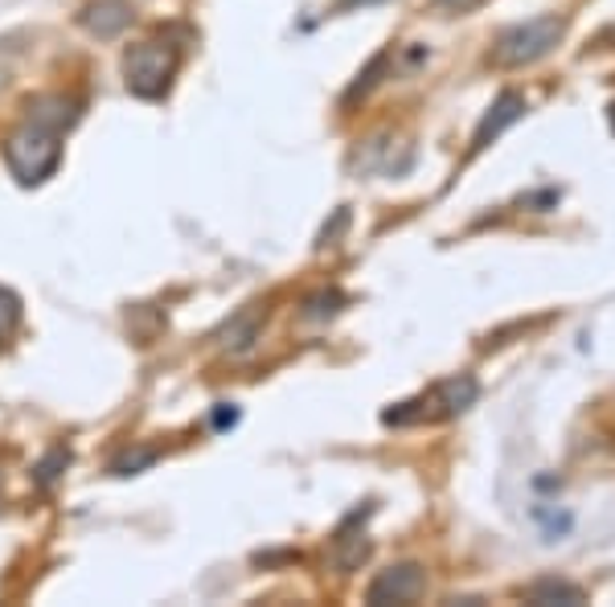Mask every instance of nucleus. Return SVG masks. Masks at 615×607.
I'll list each match as a JSON object with an SVG mask.
<instances>
[{"label": "nucleus", "instance_id": "obj_1", "mask_svg": "<svg viewBox=\"0 0 615 607\" xmlns=\"http://www.w3.org/2000/svg\"><path fill=\"white\" fill-rule=\"evenodd\" d=\"M4 165L21 186H42L62 165V132L37 120H25L4 144Z\"/></svg>", "mask_w": 615, "mask_h": 607}, {"label": "nucleus", "instance_id": "obj_2", "mask_svg": "<svg viewBox=\"0 0 615 607\" xmlns=\"http://www.w3.org/2000/svg\"><path fill=\"white\" fill-rule=\"evenodd\" d=\"M181 70V49L172 42H136L123 54V82L136 99H165Z\"/></svg>", "mask_w": 615, "mask_h": 607}, {"label": "nucleus", "instance_id": "obj_3", "mask_svg": "<svg viewBox=\"0 0 615 607\" xmlns=\"http://www.w3.org/2000/svg\"><path fill=\"white\" fill-rule=\"evenodd\" d=\"M562 37H567V16H558V13L534 16V21H522V25H508V30L496 37V46H492V63L534 66V63H541Z\"/></svg>", "mask_w": 615, "mask_h": 607}, {"label": "nucleus", "instance_id": "obj_4", "mask_svg": "<svg viewBox=\"0 0 615 607\" xmlns=\"http://www.w3.org/2000/svg\"><path fill=\"white\" fill-rule=\"evenodd\" d=\"M373 517V505H366V509H354V514L345 517L337 526V533H333V566H337L340 575H354V571H361L369 559V533H366V521Z\"/></svg>", "mask_w": 615, "mask_h": 607}, {"label": "nucleus", "instance_id": "obj_5", "mask_svg": "<svg viewBox=\"0 0 615 607\" xmlns=\"http://www.w3.org/2000/svg\"><path fill=\"white\" fill-rule=\"evenodd\" d=\"M427 587V575H423V566L415 562H399V566H390L382 575L369 583L366 592V604L382 607V604H415L418 595Z\"/></svg>", "mask_w": 615, "mask_h": 607}, {"label": "nucleus", "instance_id": "obj_6", "mask_svg": "<svg viewBox=\"0 0 615 607\" xmlns=\"http://www.w3.org/2000/svg\"><path fill=\"white\" fill-rule=\"evenodd\" d=\"M522 115H525V99L517 91H505L489 111H484V120H480L477 132H472V153H484V148H489L505 127L517 124Z\"/></svg>", "mask_w": 615, "mask_h": 607}, {"label": "nucleus", "instance_id": "obj_7", "mask_svg": "<svg viewBox=\"0 0 615 607\" xmlns=\"http://www.w3.org/2000/svg\"><path fill=\"white\" fill-rule=\"evenodd\" d=\"M78 25L87 33H94V37H120L132 25V4L127 0H91L78 13Z\"/></svg>", "mask_w": 615, "mask_h": 607}, {"label": "nucleus", "instance_id": "obj_8", "mask_svg": "<svg viewBox=\"0 0 615 607\" xmlns=\"http://www.w3.org/2000/svg\"><path fill=\"white\" fill-rule=\"evenodd\" d=\"M477 394H480L477 378L460 374V378H447V382H439V386L431 390L427 406H439V411H435L439 419H456V415H463L468 406L477 403Z\"/></svg>", "mask_w": 615, "mask_h": 607}, {"label": "nucleus", "instance_id": "obj_9", "mask_svg": "<svg viewBox=\"0 0 615 607\" xmlns=\"http://www.w3.org/2000/svg\"><path fill=\"white\" fill-rule=\"evenodd\" d=\"M25 120H37V124L66 132V127L78 124V99H66V94H37L30 108H25Z\"/></svg>", "mask_w": 615, "mask_h": 607}, {"label": "nucleus", "instance_id": "obj_10", "mask_svg": "<svg viewBox=\"0 0 615 607\" xmlns=\"http://www.w3.org/2000/svg\"><path fill=\"white\" fill-rule=\"evenodd\" d=\"M525 599L534 607H579L586 599V592L579 583H567V578H538L525 592Z\"/></svg>", "mask_w": 615, "mask_h": 607}, {"label": "nucleus", "instance_id": "obj_11", "mask_svg": "<svg viewBox=\"0 0 615 607\" xmlns=\"http://www.w3.org/2000/svg\"><path fill=\"white\" fill-rule=\"evenodd\" d=\"M259 325H262V312H259V308L238 312L231 325L222 328V345H226L231 353H246L250 345L259 341Z\"/></svg>", "mask_w": 615, "mask_h": 607}, {"label": "nucleus", "instance_id": "obj_12", "mask_svg": "<svg viewBox=\"0 0 615 607\" xmlns=\"http://www.w3.org/2000/svg\"><path fill=\"white\" fill-rule=\"evenodd\" d=\"M534 521L541 526L546 542H558V538H567L574 530V517L567 509H554V505H534Z\"/></svg>", "mask_w": 615, "mask_h": 607}, {"label": "nucleus", "instance_id": "obj_13", "mask_svg": "<svg viewBox=\"0 0 615 607\" xmlns=\"http://www.w3.org/2000/svg\"><path fill=\"white\" fill-rule=\"evenodd\" d=\"M70 468V448H49L46 456H42V464L33 468V481H37V488H54L58 484V476Z\"/></svg>", "mask_w": 615, "mask_h": 607}, {"label": "nucleus", "instance_id": "obj_14", "mask_svg": "<svg viewBox=\"0 0 615 607\" xmlns=\"http://www.w3.org/2000/svg\"><path fill=\"white\" fill-rule=\"evenodd\" d=\"M340 308H345V292L324 288V292L304 300V321H328V316H337Z\"/></svg>", "mask_w": 615, "mask_h": 607}, {"label": "nucleus", "instance_id": "obj_15", "mask_svg": "<svg viewBox=\"0 0 615 607\" xmlns=\"http://www.w3.org/2000/svg\"><path fill=\"white\" fill-rule=\"evenodd\" d=\"M21 328V296L13 288H0V341H9Z\"/></svg>", "mask_w": 615, "mask_h": 607}, {"label": "nucleus", "instance_id": "obj_16", "mask_svg": "<svg viewBox=\"0 0 615 607\" xmlns=\"http://www.w3.org/2000/svg\"><path fill=\"white\" fill-rule=\"evenodd\" d=\"M148 464H156L153 448H136V452L127 448L123 456H115V460H111V476H136V472H144Z\"/></svg>", "mask_w": 615, "mask_h": 607}, {"label": "nucleus", "instance_id": "obj_17", "mask_svg": "<svg viewBox=\"0 0 615 607\" xmlns=\"http://www.w3.org/2000/svg\"><path fill=\"white\" fill-rule=\"evenodd\" d=\"M345 226H349V210L340 205V210H337V222H333V226H324V231H321V243H316V247H328V243H337Z\"/></svg>", "mask_w": 615, "mask_h": 607}, {"label": "nucleus", "instance_id": "obj_18", "mask_svg": "<svg viewBox=\"0 0 615 607\" xmlns=\"http://www.w3.org/2000/svg\"><path fill=\"white\" fill-rule=\"evenodd\" d=\"M234 423H238V411H234L231 403H217V411H214V427H222V431H226V427H234Z\"/></svg>", "mask_w": 615, "mask_h": 607}, {"label": "nucleus", "instance_id": "obj_19", "mask_svg": "<svg viewBox=\"0 0 615 607\" xmlns=\"http://www.w3.org/2000/svg\"><path fill=\"white\" fill-rule=\"evenodd\" d=\"M435 4H439V9H456V13H460V9H472L477 0H435Z\"/></svg>", "mask_w": 615, "mask_h": 607}, {"label": "nucleus", "instance_id": "obj_20", "mask_svg": "<svg viewBox=\"0 0 615 607\" xmlns=\"http://www.w3.org/2000/svg\"><path fill=\"white\" fill-rule=\"evenodd\" d=\"M354 4H378V0H340V9H354Z\"/></svg>", "mask_w": 615, "mask_h": 607}, {"label": "nucleus", "instance_id": "obj_21", "mask_svg": "<svg viewBox=\"0 0 615 607\" xmlns=\"http://www.w3.org/2000/svg\"><path fill=\"white\" fill-rule=\"evenodd\" d=\"M612 132H615V108H612Z\"/></svg>", "mask_w": 615, "mask_h": 607}]
</instances>
